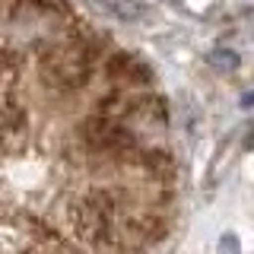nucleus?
I'll use <instances>...</instances> for the list:
<instances>
[{"label": "nucleus", "mask_w": 254, "mask_h": 254, "mask_svg": "<svg viewBox=\"0 0 254 254\" xmlns=\"http://www.w3.org/2000/svg\"><path fill=\"white\" fill-rule=\"evenodd\" d=\"M115 219H118V203L108 190H86L67 203V222L73 235L86 245H95V248L108 245Z\"/></svg>", "instance_id": "obj_1"}, {"label": "nucleus", "mask_w": 254, "mask_h": 254, "mask_svg": "<svg viewBox=\"0 0 254 254\" xmlns=\"http://www.w3.org/2000/svg\"><path fill=\"white\" fill-rule=\"evenodd\" d=\"M83 140H86V146H89V149H95V153L121 156V159H127L133 149L140 146L137 133L130 130V124H127L121 115H111V111H102V108L95 111V115L86 118Z\"/></svg>", "instance_id": "obj_2"}, {"label": "nucleus", "mask_w": 254, "mask_h": 254, "mask_svg": "<svg viewBox=\"0 0 254 254\" xmlns=\"http://www.w3.org/2000/svg\"><path fill=\"white\" fill-rule=\"evenodd\" d=\"M29 137V121H26V111H22L16 102H3L0 105V143L3 149H19Z\"/></svg>", "instance_id": "obj_3"}, {"label": "nucleus", "mask_w": 254, "mask_h": 254, "mask_svg": "<svg viewBox=\"0 0 254 254\" xmlns=\"http://www.w3.org/2000/svg\"><path fill=\"white\" fill-rule=\"evenodd\" d=\"M22 254H64V248L58 242H32Z\"/></svg>", "instance_id": "obj_4"}]
</instances>
